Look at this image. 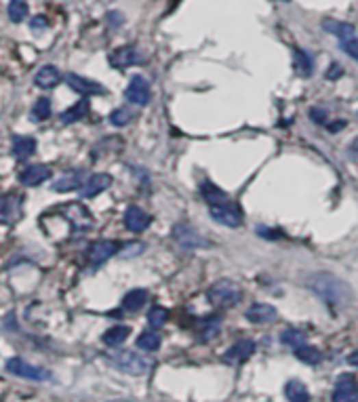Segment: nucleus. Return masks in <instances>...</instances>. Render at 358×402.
<instances>
[{"mask_svg": "<svg viewBox=\"0 0 358 402\" xmlns=\"http://www.w3.org/2000/svg\"><path fill=\"white\" fill-rule=\"evenodd\" d=\"M306 286L308 289L331 310H344L352 303V289L346 280H342L340 276L331 274V272H316L310 274L306 278Z\"/></svg>", "mask_w": 358, "mask_h": 402, "instance_id": "1", "label": "nucleus"}, {"mask_svg": "<svg viewBox=\"0 0 358 402\" xmlns=\"http://www.w3.org/2000/svg\"><path fill=\"white\" fill-rule=\"evenodd\" d=\"M322 27H324L329 34H333L337 38V42L342 45V49L352 57V60L358 62V36H356V27L352 23L327 19L322 23Z\"/></svg>", "mask_w": 358, "mask_h": 402, "instance_id": "2", "label": "nucleus"}, {"mask_svg": "<svg viewBox=\"0 0 358 402\" xmlns=\"http://www.w3.org/2000/svg\"><path fill=\"white\" fill-rule=\"evenodd\" d=\"M207 297L213 305H224V307H230L234 303L240 301L242 297V289L240 284L230 280V278H224V280H217L209 286L207 291Z\"/></svg>", "mask_w": 358, "mask_h": 402, "instance_id": "3", "label": "nucleus"}, {"mask_svg": "<svg viewBox=\"0 0 358 402\" xmlns=\"http://www.w3.org/2000/svg\"><path fill=\"white\" fill-rule=\"evenodd\" d=\"M7 370L21 379H30V381H49L51 373L42 366H34L30 362H25L23 358H9L7 360Z\"/></svg>", "mask_w": 358, "mask_h": 402, "instance_id": "4", "label": "nucleus"}, {"mask_svg": "<svg viewBox=\"0 0 358 402\" xmlns=\"http://www.w3.org/2000/svg\"><path fill=\"white\" fill-rule=\"evenodd\" d=\"M112 364L125 373H131V375H144L150 368V360L144 358L142 354H135V352H118L114 354L112 358Z\"/></svg>", "mask_w": 358, "mask_h": 402, "instance_id": "5", "label": "nucleus"}, {"mask_svg": "<svg viewBox=\"0 0 358 402\" xmlns=\"http://www.w3.org/2000/svg\"><path fill=\"white\" fill-rule=\"evenodd\" d=\"M171 236L173 240L183 247V249H199V247H207L209 242L199 234L196 227H192L188 223H175L173 229H171Z\"/></svg>", "mask_w": 358, "mask_h": 402, "instance_id": "6", "label": "nucleus"}, {"mask_svg": "<svg viewBox=\"0 0 358 402\" xmlns=\"http://www.w3.org/2000/svg\"><path fill=\"white\" fill-rule=\"evenodd\" d=\"M209 213L211 217L217 221V223H222V225H228V227H240L242 225V213L236 205L232 203H222V205H213L209 207Z\"/></svg>", "mask_w": 358, "mask_h": 402, "instance_id": "7", "label": "nucleus"}, {"mask_svg": "<svg viewBox=\"0 0 358 402\" xmlns=\"http://www.w3.org/2000/svg\"><path fill=\"white\" fill-rule=\"evenodd\" d=\"M23 215V203L17 194H5L0 196V223H15Z\"/></svg>", "mask_w": 358, "mask_h": 402, "instance_id": "8", "label": "nucleus"}, {"mask_svg": "<svg viewBox=\"0 0 358 402\" xmlns=\"http://www.w3.org/2000/svg\"><path fill=\"white\" fill-rule=\"evenodd\" d=\"M118 251H120V244L116 240H97L89 247L87 260L91 266H101L110 260V257H114Z\"/></svg>", "mask_w": 358, "mask_h": 402, "instance_id": "9", "label": "nucleus"}, {"mask_svg": "<svg viewBox=\"0 0 358 402\" xmlns=\"http://www.w3.org/2000/svg\"><path fill=\"white\" fill-rule=\"evenodd\" d=\"M125 97H127V101H131L135 105H148L150 99H152V91H150L148 80L144 76H133L127 91H125Z\"/></svg>", "mask_w": 358, "mask_h": 402, "instance_id": "10", "label": "nucleus"}, {"mask_svg": "<svg viewBox=\"0 0 358 402\" xmlns=\"http://www.w3.org/2000/svg\"><path fill=\"white\" fill-rule=\"evenodd\" d=\"M47 179H51V168L44 166V164H32V166L23 168L19 173L21 186H27V188H38Z\"/></svg>", "mask_w": 358, "mask_h": 402, "instance_id": "11", "label": "nucleus"}, {"mask_svg": "<svg viewBox=\"0 0 358 402\" xmlns=\"http://www.w3.org/2000/svg\"><path fill=\"white\" fill-rule=\"evenodd\" d=\"M331 400L333 402H358V381L350 375L340 377Z\"/></svg>", "mask_w": 358, "mask_h": 402, "instance_id": "12", "label": "nucleus"}, {"mask_svg": "<svg viewBox=\"0 0 358 402\" xmlns=\"http://www.w3.org/2000/svg\"><path fill=\"white\" fill-rule=\"evenodd\" d=\"M66 82L70 84V87L76 91V93H80V95H103L105 93V89L101 87L99 82H95V80H89V78H85V76H78V74H68L66 76Z\"/></svg>", "mask_w": 358, "mask_h": 402, "instance_id": "13", "label": "nucleus"}, {"mask_svg": "<svg viewBox=\"0 0 358 402\" xmlns=\"http://www.w3.org/2000/svg\"><path fill=\"white\" fill-rule=\"evenodd\" d=\"M150 223H152V217L144 209H140V207H129L127 209V213H125V225H127L129 232L140 234V232H144V229L150 227Z\"/></svg>", "mask_w": 358, "mask_h": 402, "instance_id": "14", "label": "nucleus"}, {"mask_svg": "<svg viewBox=\"0 0 358 402\" xmlns=\"http://www.w3.org/2000/svg\"><path fill=\"white\" fill-rule=\"evenodd\" d=\"M253 354H255V343L249 341V339H240L238 343H234V346L224 354V360L228 364H240L244 360H249Z\"/></svg>", "mask_w": 358, "mask_h": 402, "instance_id": "15", "label": "nucleus"}, {"mask_svg": "<svg viewBox=\"0 0 358 402\" xmlns=\"http://www.w3.org/2000/svg\"><path fill=\"white\" fill-rule=\"evenodd\" d=\"M244 316H246V321L253 323V325H268V323H274L279 312L270 303H253L249 310H246Z\"/></svg>", "mask_w": 358, "mask_h": 402, "instance_id": "16", "label": "nucleus"}, {"mask_svg": "<svg viewBox=\"0 0 358 402\" xmlns=\"http://www.w3.org/2000/svg\"><path fill=\"white\" fill-rule=\"evenodd\" d=\"M110 186H112V175H107V173H97V175L89 177L85 184H82L80 196H82V198H95V196H99L101 192H105Z\"/></svg>", "mask_w": 358, "mask_h": 402, "instance_id": "17", "label": "nucleus"}, {"mask_svg": "<svg viewBox=\"0 0 358 402\" xmlns=\"http://www.w3.org/2000/svg\"><path fill=\"white\" fill-rule=\"evenodd\" d=\"M137 60H140V55H137V49H133V47H118L110 53V66L116 70H125V68L137 64Z\"/></svg>", "mask_w": 358, "mask_h": 402, "instance_id": "18", "label": "nucleus"}, {"mask_svg": "<svg viewBox=\"0 0 358 402\" xmlns=\"http://www.w3.org/2000/svg\"><path fill=\"white\" fill-rule=\"evenodd\" d=\"M60 82H62V72L55 66H42L34 76V84L38 89H55Z\"/></svg>", "mask_w": 358, "mask_h": 402, "instance_id": "19", "label": "nucleus"}, {"mask_svg": "<svg viewBox=\"0 0 358 402\" xmlns=\"http://www.w3.org/2000/svg\"><path fill=\"white\" fill-rule=\"evenodd\" d=\"M36 152V139L27 135H15L13 137V154L17 158H27Z\"/></svg>", "mask_w": 358, "mask_h": 402, "instance_id": "20", "label": "nucleus"}, {"mask_svg": "<svg viewBox=\"0 0 358 402\" xmlns=\"http://www.w3.org/2000/svg\"><path fill=\"white\" fill-rule=\"evenodd\" d=\"M82 171H72V173H66L64 177H60L55 181L53 190L55 192H72V190H78L82 188Z\"/></svg>", "mask_w": 358, "mask_h": 402, "instance_id": "21", "label": "nucleus"}, {"mask_svg": "<svg viewBox=\"0 0 358 402\" xmlns=\"http://www.w3.org/2000/svg\"><path fill=\"white\" fill-rule=\"evenodd\" d=\"M285 396L289 402H310V390L306 388V384H301L297 379L285 386Z\"/></svg>", "mask_w": 358, "mask_h": 402, "instance_id": "22", "label": "nucleus"}, {"mask_svg": "<svg viewBox=\"0 0 358 402\" xmlns=\"http://www.w3.org/2000/svg\"><path fill=\"white\" fill-rule=\"evenodd\" d=\"M148 301V291L146 289H133L125 295L123 299V307L129 310V312H137V310H142Z\"/></svg>", "mask_w": 358, "mask_h": 402, "instance_id": "23", "label": "nucleus"}, {"mask_svg": "<svg viewBox=\"0 0 358 402\" xmlns=\"http://www.w3.org/2000/svg\"><path fill=\"white\" fill-rule=\"evenodd\" d=\"M295 70L299 76H312L314 72V60H312V55L306 53V51H301V49H295Z\"/></svg>", "mask_w": 358, "mask_h": 402, "instance_id": "24", "label": "nucleus"}, {"mask_svg": "<svg viewBox=\"0 0 358 402\" xmlns=\"http://www.w3.org/2000/svg\"><path fill=\"white\" fill-rule=\"evenodd\" d=\"M131 335V329L125 327V325H118V327H112V329H107L103 333V343L105 346H120V343L127 341V337Z\"/></svg>", "mask_w": 358, "mask_h": 402, "instance_id": "25", "label": "nucleus"}, {"mask_svg": "<svg viewBox=\"0 0 358 402\" xmlns=\"http://www.w3.org/2000/svg\"><path fill=\"white\" fill-rule=\"evenodd\" d=\"M201 194L205 198V203H209V207L226 203V194L219 190L217 186H213L211 181H203L201 184Z\"/></svg>", "mask_w": 358, "mask_h": 402, "instance_id": "26", "label": "nucleus"}, {"mask_svg": "<svg viewBox=\"0 0 358 402\" xmlns=\"http://www.w3.org/2000/svg\"><path fill=\"white\" fill-rule=\"evenodd\" d=\"M196 329H199V337L203 341H211V339L217 337V333H219V329H222V325H219V321L215 318V316H211V318L199 321Z\"/></svg>", "mask_w": 358, "mask_h": 402, "instance_id": "27", "label": "nucleus"}, {"mask_svg": "<svg viewBox=\"0 0 358 402\" xmlns=\"http://www.w3.org/2000/svg\"><path fill=\"white\" fill-rule=\"evenodd\" d=\"M137 348L146 352H156L160 348V335L156 331H146L137 337Z\"/></svg>", "mask_w": 358, "mask_h": 402, "instance_id": "28", "label": "nucleus"}, {"mask_svg": "<svg viewBox=\"0 0 358 402\" xmlns=\"http://www.w3.org/2000/svg\"><path fill=\"white\" fill-rule=\"evenodd\" d=\"M89 112V101L87 99H82V101H78V103H74L70 110H66L64 114H62V121L64 123H76V121H80L85 114Z\"/></svg>", "mask_w": 358, "mask_h": 402, "instance_id": "29", "label": "nucleus"}, {"mask_svg": "<svg viewBox=\"0 0 358 402\" xmlns=\"http://www.w3.org/2000/svg\"><path fill=\"white\" fill-rule=\"evenodd\" d=\"M295 356H297L301 362H306V364H318V362H320V352H318V348L308 346V343H304V346H299V348L295 350Z\"/></svg>", "mask_w": 358, "mask_h": 402, "instance_id": "30", "label": "nucleus"}, {"mask_svg": "<svg viewBox=\"0 0 358 402\" xmlns=\"http://www.w3.org/2000/svg\"><path fill=\"white\" fill-rule=\"evenodd\" d=\"M7 11H9V17H11L15 23L23 21V19L27 17V13H30V9H27V3H25V0H9Z\"/></svg>", "mask_w": 358, "mask_h": 402, "instance_id": "31", "label": "nucleus"}, {"mask_svg": "<svg viewBox=\"0 0 358 402\" xmlns=\"http://www.w3.org/2000/svg\"><path fill=\"white\" fill-rule=\"evenodd\" d=\"M51 112H53L51 99H49V97H40V99H36V103L32 105V118H34L36 123L47 121V118L51 116Z\"/></svg>", "mask_w": 358, "mask_h": 402, "instance_id": "32", "label": "nucleus"}, {"mask_svg": "<svg viewBox=\"0 0 358 402\" xmlns=\"http://www.w3.org/2000/svg\"><path fill=\"white\" fill-rule=\"evenodd\" d=\"M133 118H135V112L129 108H118L110 114V123H112L114 127H127L133 123Z\"/></svg>", "mask_w": 358, "mask_h": 402, "instance_id": "33", "label": "nucleus"}, {"mask_svg": "<svg viewBox=\"0 0 358 402\" xmlns=\"http://www.w3.org/2000/svg\"><path fill=\"white\" fill-rule=\"evenodd\" d=\"M148 321H150V327H152V329L164 327V325H167V321H169V312H167V307L154 305V307L150 310V314H148Z\"/></svg>", "mask_w": 358, "mask_h": 402, "instance_id": "34", "label": "nucleus"}, {"mask_svg": "<svg viewBox=\"0 0 358 402\" xmlns=\"http://www.w3.org/2000/svg\"><path fill=\"white\" fill-rule=\"evenodd\" d=\"M283 343L285 346H291L293 350H297L299 346H304L306 343V333L299 329H289L283 333Z\"/></svg>", "mask_w": 358, "mask_h": 402, "instance_id": "35", "label": "nucleus"}, {"mask_svg": "<svg viewBox=\"0 0 358 402\" xmlns=\"http://www.w3.org/2000/svg\"><path fill=\"white\" fill-rule=\"evenodd\" d=\"M310 116H312V121L316 123V125H327V114L324 112H320V110H312L310 112Z\"/></svg>", "mask_w": 358, "mask_h": 402, "instance_id": "36", "label": "nucleus"}, {"mask_svg": "<svg viewBox=\"0 0 358 402\" xmlns=\"http://www.w3.org/2000/svg\"><path fill=\"white\" fill-rule=\"evenodd\" d=\"M259 234H264V238H268V240H279L281 238V232H272V229H266V227L259 229Z\"/></svg>", "mask_w": 358, "mask_h": 402, "instance_id": "37", "label": "nucleus"}, {"mask_svg": "<svg viewBox=\"0 0 358 402\" xmlns=\"http://www.w3.org/2000/svg\"><path fill=\"white\" fill-rule=\"evenodd\" d=\"M342 74H344V70H342V66H337V64H331V70L327 72L329 78H340Z\"/></svg>", "mask_w": 358, "mask_h": 402, "instance_id": "38", "label": "nucleus"}, {"mask_svg": "<svg viewBox=\"0 0 358 402\" xmlns=\"http://www.w3.org/2000/svg\"><path fill=\"white\" fill-rule=\"evenodd\" d=\"M140 251H144V244H131L125 253V257H133V255H140Z\"/></svg>", "mask_w": 358, "mask_h": 402, "instance_id": "39", "label": "nucleus"}, {"mask_svg": "<svg viewBox=\"0 0 358 402\" xmlns=\"http://www.w3.org/2000/svg\"><path fill=\"white\" fill-rule=\"evenodd\" d=\"M32 25H34V27H47V19H44L42 15H38V19L32 21Z\"/></svg>", "mask_w": 358, "mask_h": 402, "instance_id": "40", "label": "nucleus"}, {"mask_svg": "<svg viewBox=\"0 0 358 402\" xmlns=\"http://www.w3.org/2000/svg\"><path fill=\"white\" fill-rule=\"evenodd\" d=\"M348 362H350L352 366H356V368H358V350H356V352H352V354L348 356Z\"/></svg>", "mask_w": 358, "mask_h": 402, "instance_id": "41", "label": "nucleus"}, {"mask_svg": "<svg viewBox=\"0 0 358 402\" xmlns=\"http://www.w3.org/2000/svg\"><path fill=\"white\" fill-rule=\"evenodd\" d=\"M346 127V123L344 121H340V123H333V125H329V129L331 131H340V129H344Z\"/></svg>", "mask_w": 358, "mask_h": 402, "instance_id": "42", "label": "nucleus"}, {"mask_svg": "<svg viewBox=\"0 0 358 402\" xmlns=\"http://www.w3.org/2000/svg\"><path fill=\"white\" fill-rule=\"evenodd\" d=\"M350 150H352V152H354V154L358 156V137H356V139H354V141L350 143Z\"/></svg>", "mask_w": 358, "mask_h": 402, "instance_id": "43", "label": "nucleus"}, {"mask_svg": "<svg viewBox=\"0 0 358 402\" xmlns=\"http://www.w3.org/2000/svg\"><path fill=\"white\" fill-rule=\"evenodd\" d=\"M274 3H291V0H274Z\"/></svg>", "mask_w": 358, "mask_h": 402, "instance_id": "44", "label": "nucleus"}]
</instances>
